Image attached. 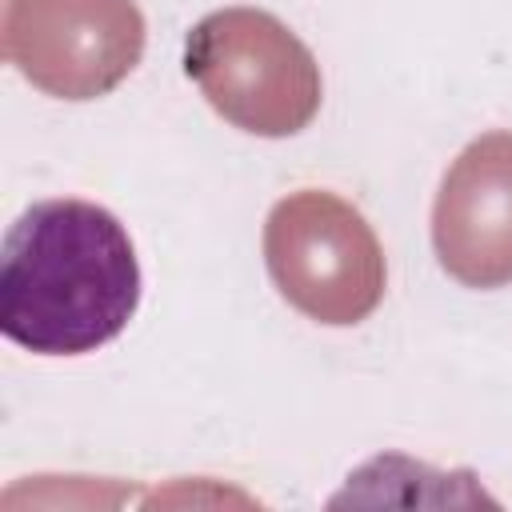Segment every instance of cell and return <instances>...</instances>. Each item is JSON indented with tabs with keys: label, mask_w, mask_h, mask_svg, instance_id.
<instances>
[{
	"label": "cell",
	"mask_w": 512,
	"mask_h": 512,
	"mask_svg": "<svg viewBox=\"0 0 512 512\" xmlns=\"http://www.w3.org/2000/svg\"><path fill=\"white\" fill-rule=\"evenodd\" d=\"M264 264L276 292L308 320L344 328L368 320L388 284L372 224L336 192L300 188L264 220Z\"/></svg>",
	"instance_id": "3957f363"
},
{
	"label": "cell",
	"mask_w": 512,
	"mask_h": 512,
	"mask_svg": "<svg viewBox=\"0 0 512 512\" xmlns=\"http://www.w3.org/2000/svg\"><path fill=\"white\" fill-rule=\"evenodd\" d=\"M184 72L232 128L268 140L308 128L324 100L316 56L264 8L208 12L184 40Z\"/></svg>",
	"instance_id": "7a4b0ae2"
},
{
	"label": "cell",
	"mask_w": 512,
	"mask_h": 512,
	"mask_svg": "<svg viewBox=\"0 0 512 512\" xmlns=\"http://www.w3.org/2000/svg\"><path fill=\"white\" fill-rule=\"evenodd\" d=\"M432 248L464 288L512 284V132H484L448 164L432 204Z\"/></svg>",
	"instance_id": "5b68a950"
},
{
	"label": "cell",
	"mask_w": 512,
	"mask_h": 512,
	"mask_svg": "<svg viewBox=\"0 0 512 512\" xmlns=\"http://www.w3.org/2000/svg\"><path fill=\"white\" fill-rule=\"evenodd\" d=\"M0 52L56 100L112 92L144 56L136 0H0Z\"/></svg>",
	"instance_id": "277c9868"
},
{
	"label": "cell",
	"mask_w": 512,
	"mask_h": 512,
	"mask_svg": "<svg viewBox=\"0 0 512 512\" xmlns=\"http://www.w3.org/2000/svg\"><path fill=\"white\" fill-rule=\"evenodd\" d=\"M140 304L124 224L76 196L24 208L0 252V332L36 356H84L116 340Z\"/></svg>",
	"instance_id": "6da1fadb"
}]
</instances>
